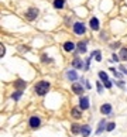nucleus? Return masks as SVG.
Instances as JSON below:
<instances>
[{
	"instance_id": "4",
	"label": "nucleus",
	"mask_w": 127,
	"mask_h": 137,
	"mask_svg": "<svg viewBox=\"0 0 127 137\" xmlns=\"http://www.w3.org/2000/svg\"><path fill=\"white\" fill-rule=\"evenodd\" d=\"M74 31L78 35L85 34V31H86V28H85V24H83V23H75V24H74Z\"/></svg>"
},
{
	"instance_id": "9",
	"label": "nucleus",
	"mask_w": 127,
	"mask_h": 137,
	"mask_svg": "<svg viewBox=\"0 0 127 137\" xmlns=\"http://www.w3.org/2000/svg\"><path fill=\"white\" fill-rule=\"evenodd\" d=\"M110 112H112V105H109V103H105V105H102L100 113H103V115H109Z\"/></svg>"
},
{
	"instance_id": "25",
	"label": "nucleus",
	"mask_w": 127,
	"mask_h": 137,
	"mask_svg": "<svg viewBox=\"0 0 127 137\" xmlns=\"http://www.w3.org/2000/svg\"><path fill=\"white\" fill-rule=\"evenodd\" d=\"M102 91H103V88H102V83L98 82V92H99V93H102Z\"/></svg>"
},
{
	"instance_id": "22",
	"label": "nucleus",
	"mask_w": 127,
	"mask_h": 137,
	"mask_svg": "<svg viewBox=\"0 0 127 137\" xmlns=\"http://www.w3.org/2000/svg\"><path fill=\"white\" fill-rule=\"evenodd\" d=\"M120 57L123 59H127V48H122V52H120Z\"/></svg>"
},
{
	"instance_id": "23",
	"label": "nucleus",
	"mask_w": 127,
	"mask_h": 137,
	"mask_svg": "<svg viewBox=\"0 0 127 137\" xmlns=\"http://www.w3.org/2000/svg\"><path fill=\"white\" fill-rule=\"evenodd\" d=\"M114 127H116V124H114V123H107V127H106V130H107V132H112Z\"/></svg>"
},
{
	"instance_id": "3",
	"label": "nucleus",
	"mask_w": 127,
	"mask_h": 137,
	"mask_svg": "<svg viewBox=\"0 0 127 137\" xmlns=\"http://www.w3.org/2000/svg\"><path fill=\"white\" fill-rule=\"evenodd\" d=\"M28 124H30V127H31V129H38V127H40V124H41L40 117H37V116H31V117H30V120H28Z\"/></svg>"
},
{
	"instance_id": "30",
	"label": "nucleus",
	"mask_w": 127,
	"mask_h": 137,
	"mask_svg": "<svg viewBox=\"0 0 127 137\" xmlns=\"http://www.w3.org/2000/svg\"><path fill=\"white\" fill-rule=\"evenodd\" d=\"M117 85H119L120 88H124V83H123V82H117Z\"/></svg>"
},
{
	"instance_id": "27",
	"label": "nucleus",
	"mask_w": 127,
	"mask_h": 137,
	"mask_svg": "<svg viewBox=\"0 0 127 137\" xmlns=\"http://www.w3.org/2000/svg\"><path fill=\"white\" fill-rule=\"evenodd\" d=\"M112 58H113L112 61H119V57H117L116 54H113V57H112Z\"/></svg>"
},
{
	"instance_id": "6",
	"label": "nucleus",
	"mask_w": 127,
	"mask_h": 137,
	"mask_svg": "<svg viewBox=\"0 0 127 137\" xmlns=\"http://www.w3.org/2000/svg\"><path fill=\"white\" fill-rule=\"evenodd\" d=\"M89 26H90V28H92L93 31H98L99 30V20L96 19V17H92L90 21H89Z\"/></svg>"
},
{
	"instance_id": "20",
	"label": "nucleus",
	"mask_w": 127,
	"mask_h": 137,
	"mask_svg": "<svg viewBox=\"0 0 127 137\" xmlns=\"http://www.w3.org/2000/svg\"><path fill=\"white\" fill-rule=\"evenodd\" d=\"M99 78L102 79V82L109 81V78H107V74H106V72H103V71H100V72H99Z\"/></svg>"
},
{
	"instance_id": "14",
	"label": "nucleus",
	"mask_w": 127,
	"mask_h": 137,
	"mask_svg": "<svg viewBox=\"0 0 127 137\" xmlns=\"http://www.w3.org/2000/svg\"><path fill=\"white\" fill-rule=\"evenodd\" d=\"M72 116H74V117L75 119H79V117H82V112H81V110L79 109H78V108H74V109H72Z\"/></svg>"
},
{
	"instance_id": "16",
	"label": "nucleus",
	"mask_w": 127,
	"mask_h": 137,
	"mask_svg": "<svg viewBox=\"0 0 127 137\" xmlns=\"http://www.w3.org/2000/svg\"><path fill=\"white\" fill-rule=\"evenodd\" d=\"M26 85H27V83L24 82V81H21V79H19V81H16V82H14V86H16V88H19L20 91H21L23 88H26Z\"/></svg>"
},
{
	"instance_id": "24",
	"label": "nucleus",
	"mask_w": 127,
	"mask_h": 137,
	"mask_svg": "<svg viewBox=\"0 0 127 137\" xmlns=\"http://www.w3.org/2000/svg\"><path fill=\"white\" fill-rule=\"evenodd\" d=\"M103 83H105V86H106L107 89L112 88V82H110V81H106V82H103Z\"/></svg>"
},
{
	"instance_id": "17",
	"label": "nucleus",
	"mask_w": 127,
	"mask_h": 137,
	"mask_svg": "<svg viewBox=\"0 0 127 137\" xmlns=\"http://www.w3.org/2000/svg\"><path fill=\"white\" fill-rule=\"evenodd\" d=\"M81 130H82V126H79V124H72V133H74V134L81 133Z\"/></svg>"
},
{
	"instance_id": "10",
	"label": "nucleus",
	"mask_w": 127,
	"mask_h": 137,
	"mask_svg": "<svg viewBox=\"0 0 127 137\" xmlns=\"http://www.w3.org/2000/svg\"><path fill=\"white\" fill-rule=\"evenodd\" d=\"M64 50H65V51H68V52L74 51V50H75V44L71 43V41H66V43L64 44Z\"/></svg>"
},
{
	"instance_id": "18",
	"label": "nucleus",
	"mask_w": 127,
	"mask_h": 137,
	"mask_svg": "<svg viewBox=\"0 0 127 137\" xmlns=\"http://www.w3.org/2000/svg\"><path fill=\"white\" fill-rule=\"evenodd\" d=\"M90 57H92V58L95 57V58H96V61H98V62H100V61H102V55H100V52H99L98 50H96V51H93L92 54H90Z\"/></svg>"
},
{
	"instance_id": "1",
	"label": "nucleus",
	"mask_w": 127,
	"mask_h": 137,
	"mask_svg": "<svg viewBox=\"0 0 127 137\" xmlns=\"http://www.w3.org/2000/svg\"><path fill=\"white\" fill-rule=\"evenodd\" d=\"M34 91L37 95H40V96H44L45 93H48V91H50V82L47 81H40L35 83L34 86Z\"/></svg>"
},
{
	"instance_id": "5",
	"label": "nucleus",
	"mask_w": 127,
	"mask_h": 137,
	"mask_svg": "<svg viewBox=\"0 0 127 137\" xmlns=\"http://www.w3.org/2000/svg\"><path fill=\"white\" fill-rule=\"evenodd\" d=\"M79 108L82 110H86L88 108H89V99H88L86 96H82L79 100Z\"/></svg>"
},
{
	"instance_id": "19",
	"label": "nucleus",
	"mask_w": 127,
	"mask_h": 137,
	"mask_svg": "<svg viewBox=\"0 0 127 137\" xmlns=\"http://www.w3.org/2000/svg\"><path fill=\"white\" fill-rule=\"evenodd\" d=\"M78 50H79L81 52H86V43H82V41H81V43H78Z\"/></svg>"
},
{
	"instance_id": "2",
	"label": "nucleus",
	"mask_w": 127,
	"mask_h": 137,
	"mask_svg": "<svg viewBox=\"0 0 127 137\" xmlns=\"http://www.w3.org/2000/svg\"><path fill=\"white\" fill-rule=\"evenodd\" d=\"M38 9H35V7H31V9H28V10L26 11V17L28 20H34V19H37V16H38Z\"/></svg>"
},
{
	"instance_id": "8",
	"label": "nucleus",
	"mask_w": 127,
	"mask_h": 137,
	"mask_svg": "<svg viewBox=\"0 0 127 137\" xmlns=\"http://www.w3.org/2000/svg\"><path fill=\"white\" fill-rule=\"evenodd\" d=\"M66 78H68L69 81H76L78 75H76V72H75L74 69H69L68 72H66Z\"/></svg>"
},
{
	"instance_id": "29",
	"label": "nucleus",
	"mask_w": 127,
	"mask_h": 137,
	"mask_svg": "<svg viewBox=\"0 0 127 137\" xmlns=\"http://www.w3.org/2000/svg\"><path fill=\"white\" fill-rule=\"evenodd\" d=\"M120 69H122V71H123V74H127V69H126V68H124V67H123V65H122V67H120Z\"/></svg>"
},
{
	"instance_id": "7",
	"label": "nucleus",
	"mask_w": 127,
	"mask_h": 137,
	"mask_svg": "<svg viewBox=\"0 0 127 137\" xmlns=\"http://www.w3.org/2000/svg\"><path fill=\"white\" fill-rule=\"evenodd\" d=\"M72 91L76 95H82L83 93V86L81 85V83H74V85H72Z\"/></svg>"
},
{
	"instance_id": "26",
	"label": "nucleus",
	"mask_w": 127,
	"mask_h": 137,
	"mask_svg": "<svg viewBox=\"0 0 127 137\" xmlns=\"http://www.w3.org/2000/svg\"><path fill=\"white\" fill-rule=\"evenodd\" d=\"M102 40H107V34H106V33H102Z\"/></svg>"
},
{
	"instance_id": "21",
	"label": "nucleus",
	"mask_w": 127,
	"mask_h": 137,
	"mask_svg": "<svg viewBox=\"0 0 127 137\" xmlns=\"http://www.w3.org/2000/svg\"><path fill=\"white\" fill-rule=\"evenodd\" d=\"M11 98H13L14 100H19L20 98H21V91H17V92H14V93H13V96H11Z\"/></svg>"
},
{
	"instance_id": "11",
	"label": "nucleus",
	"mask_w": 127,
	"mask_h": 137,
	"mask_svg": "<svg viewBox=\"0 0 127 137\" xmlns=\"http://www.w3.org/2000/svg\"><path fill=\"white\" fill-rule=\"evenodd\" d=\"M72 65H74L75 68H78V69H82V68H83V61H82V59H79V58H75L74 62H72Z\"/></svg>"
},
{
	"instance_id": "15",
	"label": "nucleus",
	"mask_w": 127,
	"mask_h": 137,
	"mask_svg": "<svg viewBox=\"0 0 127 137\" xmlns=\"http://www.w3.org/2000/svg\"><path fill=\"white\" fill-rule=\"evenodd\" d=\"M65 6V0H54V7L55 9H62Z\"/></svg>"
},
{
	"instance_id": "13",
	"label": "nucleus",
	"mask_w": 127,
	"mask_h": 137,
	"mask_svg": "<svg viewBox=\"0 0 127 137\" xmlns=\"http://www.w3.org/2000/svg\"><path fill=\"white\" fill-rule=\"evenodd\" d=\"M81 133H82L83 137H88L90 134V127L88 126V124H85V126H82V130H81Z\"/></svg>"
},
{
	"instance_id": "12",
	"label": "nucleus",
	"mask_w": 127,
	"mask_h": 137,
	"mask_svg": "<svg viewBox=\"0 0 127 137\" xmlns=\"http://www.w3.org/2000/svg\"><path fill=\"white\" fill-rule=\"evenodd\" d=\"M105 127H107V124H106V120L103 119V120H100L99 122V127H98V130H96V133H98V134H100L102 132H103V129Z\"/></svg>"
},
{
	"instance_id": "28",
	"label": "nucleus",
	"mask_w": 127,
	"mask_h": 137,
	"mask_svg": "<svg viewBox=\"0 0 127 137\" xmlns=\"http://www.w3.org/2000/svg\"><path fill=\"white\" fill-rule=\"evenodd\" d=\"M4 52H6V50H4V45H2V54H0V55H4Z\"/></svg>"
}]
</instances>
